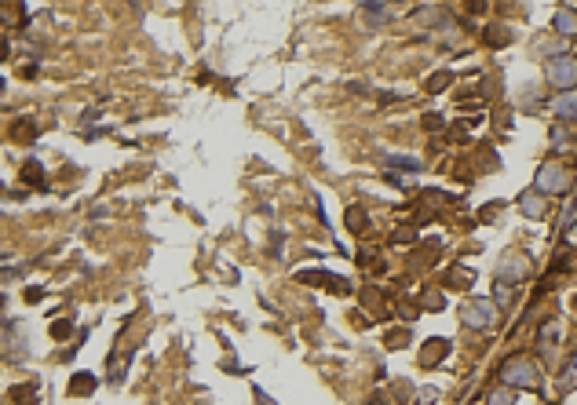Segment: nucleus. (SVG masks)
I'll use <instances>...</instances> for the list:
<instances>
[{
    "label": "nucleus",
    "instance_id": "2",
    "mask_svg": "<svg viewBox=\"0 0 577 405\" xmlns=\"http://www.w3.org/2000/svg\"><path fill=\"white\" fill-rule=\"evenodd\" d=\"M533 190H537V194H566V190H570V168L559 164V161H545L537 168Z\"/></svg>",
    "mask_w": 577,
    "mask_h": 405
},
{
    "label": "nucleus",
    "instance_id": "14",
    "mask_svg": "<svg viewBox=\"0 0 577 405\" xmlns=\"http://www.w3.org/2000/svg\"><path fill=\"white\" fill-rule=\"evenodd\" d=\"M486 405H516V387H508V383H504V387H497L494 394L486 398Z\"/></svg>",
    "mask_w": 577,
    "mask_h": 405
},
{
    "label": "nucleus",
    "instance_id": "16",
    "mask_svg": "<svg viewBox=\"0 0 577 405\" xmlns=\"http://www.w3.org/2000/svg\"><path fill=\"white\" fill-rule=\"evenodd\" d=\"M388 164H395V168H410V172H420V161H417V157H402V154H388Z\"/></svg>",
    "mask_w": 577,
    "mask_h": 405
},
{
    "label": "nucleus",
    "instance_id": "24",
    "mask_svg": "<svg viewBox=\"0 0 577 405\" xmlns=\"http://www.w3.org/2000/svg\"><path fill=\"white\" fill-rule=\"evenodd\" d=\"M424 128H432V132H439V128H442V117H435V114H432V117H424Z\"/></svg>",
    "mask_w": 577,
    "mask_h": 405
},
{
    "label": "nucleus",
    "instance_id": "8",
    "mask_svg": "<svg viewBox=\"0 0 577 405\" xmlns=\"http://www.w3.org/2000/svg\"><path fill=\"white\" fill-rule=\"evenodd\" d=\"M552 26H555V33H559L563 40H566V37H577V8H573V4H563L559 11H555Z\"/></svg>",
    "mask_w": 577,
    "mask_h": 405
},
{
    "label": "nucleus",
    "instance_id": "3",
    "mask_svg": "<svg viewBox=\"0 0 577 405\" xmlns=\"http://www.w3.org/2000/svg\"><path fill=\"white\" fill-rule=\"evenodd\" d=\"M501 318V310H497V303L494 300H482V296H475V300H468L464 307H460V322L468 325V329H489Z\"/></svg>",
    "mask_w": 577,
    "mask_h": 405
},
{
    "label": "nucleus",
    "instance_id": "9",
    "mask_svg": "<svg viewBox=\"0 0 577 405\" xmlns=\"http://www.w3.org/2000/svg\"><path fill=\"white\" fill-rule=\"evenodd\" d=\"M548 110L559 117V121H573L577 117V92H559V95L548 102Z\"/></svg>",
    "mask_w": 577,
    "mask_h": 405
},
{
    "label": "nucleus",
    "instance_id": "25",
    "mask_svg": "<svg viewBox=\"0 0 577 405\" xmlns=\"http://www.w3.org/2000/svg\"><path fill=\"white\" fill-rule=\"evenodd\" d=\"M395 241H413V230H395Z\"/></svg>",
    "mask_w": 577,
    "mask_h": 405
},
{
    "label": "nucleus",
    "instance_id": "21",
    "mask_svg": "<svg viewBox=\"0 0 577 405\" xmlns=\"http://www.w3.org/2000/svg\"><path fill=\"white\" fill-rule=\"evenodd\" d=\"M555 336H559V322H552L548 329H541V347L545 344H555Z\"/></svg>",
    "mask_w": 577,
    "mask_h": 405
},
{
    "label": "nucleus",
    "instance_id": "11",
    "mask_svg": "<svg viewBox=\"0 0 577 405\" xmlns=\"http://www.w3.org/2000/svg\"><path fill=\"white\" fill-rule=\"evenodd\" d=\"M446 354V339H432V344H424V351H420V361L424 365H435V361Z\"/></svg>",
    "mask_w": 577,
    "mask_h": 405
},
{
    "label": "nucleus",
    "instance_id": "7",
    "mask_svg": "<svg viewBox=\"0 0 577 405\" xmlns=\"http://www.w3.org/2000/svg\"><path fill=\"white\" fill-rule=\"evenodd\" d=\"M300 282H307V285H329V292H340V296H347L351 292V282H344V278H333V274H322V270H304L300 274Z\"/></svg>",
    "mask_w": 577,
    "mask_h": 405
},
{
    "label": "nucleus",
    "instance_id": "12",
    "mask_svg": "<svg viewBox=\"0 0 577 405\" xmlns=\"http://www.w3.org/2000/svg\"><path fill=\"white\" fill-rule=\"evenodd\" d=\"M362 11H366V18L373 23V30H376L380 23H388V18H391V8H388V4H366Z\"/></svg>",
    "mask_w": 577,
    "mask_h": 405
},
{
    "label": "nucleus",
    "instance_id": "10",
    "mask_svg": "<svg viewBox=\"0 0 577 405\" xmlns=\"http://www.w3.org/2000/svg\"><path fill=\"white\" fill-rule=\"evenodd\" d=\"M548 135H552V146H555V150H566V146L577 143V128L566 124V121H559V124H552Z\"/></svg>",
    "mask_w": 577,
    "mask_h": 405
},
{
    "label": "nucleus",
    "instance_id": "15",
    "mask_svg": "<svg viewBox=\"0 0 577 405\" xmlns=\"http://www.w3.org/2000/svg\"><path fill=\"white\" fill-rule=\"evenodd\" d=\"M23 179H26L30 186H44V176H40V164H37V161H26V164H23Z\"/></svg>",
    "mask_w": 577,
    "mask_h": 405
},
{
    "label": "nucleus",
    "instance_id": "1",
    "mask_svg": "<svg viewBox=\"0 0 577 405\" xmlns=\"http://www.w3.org/2000/svg\"><path fill=\"white\" fill-rule=\"evenodd\" d=\"M501 376H504L508 387H516V391H537L541 387V369L533 365L530 358H508Z\"/></svg>",
    "mask_w": 577,
    "mask_h": 405
},
{
    "label": "nucleus",
    "instance_id": "23",
    "mask_svg": "<svg viewBox=\"0 0 577 405\" xmlns=\"http://www.w3.org/2000/svg\"><path fill=\"white\" fill-rule=\"evenodd\" d=\"M442 303H446V300H442L439 292H427V296H424V307H432V310H439Z\"/></svg>",
    "mask_w": 577,
    "mask_h": 405
},
{
    "label": "nucleus",
    "instance_id": "19",
    "mask_svg": "<svg viewBox=\"0 0 577 405\" xmlns=\"http://www.w3.org/2000/svg\"><path fill=\"white\" fill-rule=\"evenodd\" d=\"M508 303H511V285L497 282V307H508Z\"/></svg>",
    "mask_w": 577,
    "mask_h": 405
},
{
    "label": "nucleus",
    "instance_id": "22",
    "mask_svg": "<svg viewBox=\"0 0 577 405\" xmlns=\"http://www.w3.org/2000/svg\"><path fill=\"white\" fill-rule=\"evenodd\" d=\"M70 329H73V322H66V318H62V322H55V325H52V336H59V339H62V336H70Z\"/></svg>",
    "mask_w": 577,
    "mask_h": 405
},
{
    "label": "nucleus",
    "instance_id": "4",
    "mask_svg": "<svg viewBox=\"0 0 577 405\" xmlns=\"http://www.w3.org/2000/svg\"><path fill=\"white\" fill-rule=\"evenodd\" d=\"M548 84L559 92H577V55H559L548 62Z\"/></svg>",
    "mask_w": 577,
    "mask_h": 405
},
{
    "label": "nucleus",
    "instance_id": "17",
    "mask_svg": "<svg viewBox=\"0 0 577 405\" xmlns=\"http://www.w3.org/2000/svg\"><path fill=\"white\" fill-rule=\"evenodd\" d=\"M508 30L504 26H494V30H486V40H489V44H508Z\"/></svg>",
    "mask_w": 577,
    "mask_h": 405
},
{
    "label": "nucleus",
    "instance_id": "13",
    "mask_svg": "<svg viewBox=\"0 0 577 405\" xmlns=\"http://www.w3.org/2000/svg\"><path fill=\"white\" fill-rule=\"evenodd\" d=\"M95 391V380L88 376V373H77L73 380H70V394H92Z\"/></svg>",
    "mask_w": 577,
    "mask_h": 405
},
{
    "label": "nucleus",
    "instance_id": "20",
    "mask_svg": "<svg viewBox=\"0 0 577 405\" xmlns=\"http://www.w3.org/2000/svg\"><path fill=\"white\" fill-rule=\"evenodd\" d=\"M446 84H450V73H435L432 80H427V92H442Z\"/></svg>",
    "mask_w": 577,
    "mask_h": 405
},
{
    "label": "nucleus",
    "instance_id": "18",
    "mask_svg": "<svg viewBox=\"0 0 577 405\" xmlns=\"http://www.w3.org/2000/svg\"><path fill=\"white\" fill-rule=\"evenodd\" d=\"M347 226L351 230H362V226H366V212H362V208H347Z\"/></svg>",
    "mask_w": 577,
    "mask_h": 405
},
{
    "label": "nucleus",
    "instance_id": "6",
    "mask_svg": "<svg viewBox=\"0 0 577 405\" xmlns=\"http://www.w3.org/2000/svg\"><path fill=\"white\" fill-rule=\"evenodd\" d=\"M519 212H523V216H530V219H545L548 216L545 194H537V190H526V194L519 198Z\"/></svg>",
    "mask_w": 577,
    "mask_h": 405
},
{
    "label": "nucleus",
    "instance_id": "5",
    "mask_svg": "<svg viewBox=\"0 0 577 405\" xmlns=\"http://www.w3.org/2000/svg\"><path fill=\"white\" fill-rule=\"evenodd\" d=\"M526 270H530V263H526V255H504L501 260V267H497V282H519V278H526Z\"/></svg>",
    "mask_w": 577,
    "mask_h": 405
}]
</instances>
